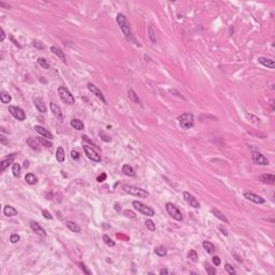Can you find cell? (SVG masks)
Wrapping results in <instances>:
<instances>
[{
  "instance_id": "cell-1",
  "label": "cell",
  "mask_w": 275,
  "mask_h": 275,
  "mask_svg": "<svg viewBox=\"0 0 275 275\" xmlns=\"http://www.w3.org/2000/svg\"><path fill=\"white\" fill-rule=\"evenodd\" d=\"M116 22L118 24L119 28H121V32L124 33L125 37H130V33H131V30H130V24L128 22L127 17H126L124 14L118 13L116 15Z\"/></svg>"
},
{
  "instance_id": "cell-2",
  "label": "cell",
  "mask_w": 275,
  "mask_h": 275,
  "mask_svg": "<svg viewBox=\"0 0 275 275\" xmlns=\"http://www.w3.org/2000/svg\"><path fill=\"white\" fill-rule=\"evenodd\" d=\"M178 123L180 126L184 130L190 129L195 124V117L191 113H183L180 116H178Z\"/></svg>"
},
{
  "instance_id": "cell-3",
  "label": "cell",
  "mask_w": 275,
  "mask_h": 275,
  "mask_svg": "<svg viewBox=\"0 0 275 275\" xmlns=\"http://www.w3.org/2000/svg\"><path fill=\"white\" fill-rule=\"evenodd\" d=\"M123 189L125 190L127 194L131 195V196H134V197H138V198H147V197L150 196L146 190L142 189V188H139V187H136V186H132V185H124Z\"/></svg>"
},
{
  "instance_id": "cell-4",
  "label": "cell",
  "mask_w": 275,
  "mask_h": 275,
  "mask_svg": "<svg viewBox=\"0 0 275 275\" xmlns=\"http://www.w3.org/2000/svg\"><path fill=\"white\" fill-rule=\"evenodd\" d=\"M58 95H59L60 99L64 101V103L69 104V106L74 104V102H75L74 97H73L72 94H71L66 87H64V86L58 87Z\"/></svg>"
},
{
  "instance_id": "cell-5",
  "label": "cell",
  "mask_w": 275,
  "mask_h": 275,
  "mask_svg": "<svg viewBox=\"0 0 275 275\" xmlns=\"http://www.w3.org/2000/svg\"><path fill=\"white\" fill-rule=\"evenodd\" d=\"M132 205H133V207L136 210V211L140 212V213L143 214V215L150 216V217H153V216L155 215V211L152 209V207L144 204V203L140 202V201H133V202H132Z\"/></svg>"
},
{
  "instance_id": "cell-6",
  "label": "cell",
  "mask_w": 275,
  "mask_h": 275,
  "mask_svg": "<svg viewBox=\"0 0 275 275\" xmlns=\"http://www.w3.org/2000/svg\"><path fill=\"white\" fill-rule=\"evenodd\" d=\"M165 210H167L168 214H169L172 218H174L175 220H177V221H182L183 220L182 213H180V211L178 210V207L176 206L175 204H173V203H171V202H168L167 204H165Z\"/></svg>"
},
{
  "instance_id": "cell-7",
  "label": "cell",
  "mask_w": 275,
  "mask_h": 275,
  "mask_svg": "<svg viewBox=\"0 0 275 275\" xmlns=\"http://www.w3.org/2000/svg\"><path fill=\"white\" fill-rule=\"evenodd\" d=\"M9 112L14 118H16L17 121H23L26 119V113L24 112V110L18 106H9Z\"/></svg>"
},
{
  "instance_id": "cell-8",
  "label": "cell",
  "mask_w": 275,
  "mask_h": 275,
  "mask_svg": "<svg viewBox=\"0 0 275 275\" xmlns=\"http://www.w3.org/2000/svg\"><path fill=\"white\" fill-rule=\"evenodd\" d=\"M83 150H84V152H85L86 156H87L90 160L95 161V162H100V161H101V157H100V155L98 154L97 152H95V150H93L90 146L84 145Z\"/></svg>"
},
{
  "instance_id": "cell-9",
  "label": "cell",
  "mask_w": 275,
  "mask_h": 275,
  "mask_svg": "<svg viewBox=\"0 0 275 275\" xmlns=\"http://www.w3.org/2000/svg\"><path fill=\"white\" fill-rule=\"evenodd\" d=\"M251 159H253L254 163H256V165H269L268 158L260 152H254L253 155H251Z\"/></svg>"
},
{
  "instance_id": "cell-10",
  "label": "cell",
  "mask_w": 275,
  "mask_h": 275,
  "mask_svg": "<svg viewBox=\"0 0 275 275\" xmlns=\"http://www.w3.org/2000/svg\"><path fill=\"white\" fill-rule=\"evenodd\" d=\"M87 88H88V90H89V91H91V93H93L94 95H95L96 97H97L98 99L100 100V101H102L104 104H108V101H106V97H104L103 94L101 93V90H100L99 88L97 87V86H95L94 84H91V83H88L87 84Z\"/></svg>"
},
{
  "instance_id": "cell-11",
  "label": "cell",
  "mask_w": 275,
  "mask_h": 275,
  "mask_svg": "<svg viewBox=\"0 0 275 275\" xmlns=\"http://www.w3.org/2000/svg\"><path fill=\"white\" fill-rule=\"evenodd\" d=\"M244 198L249 201H251V202H254V203H257V204H263V203L266 202V200H264L262 197L258 196V195L254 194V192H251V191H245Z\"/></svg>"
},
{
  "instance_id": "cell-12",
  "label": "cell",
  "mask_w": 275,
  "mask_h": 275,
  "mask_svg": "<svg viewBox=\"0 0 275 275\" xmlns=\"http://www.w3.org/2000/svg\"><path fill=\"white\" fill-rule=\"evenodd\" d=\"M183 196H184V199L189 203L190 206L195 207V209H199V207H200V203L198 202V200H197L191 194H189V192H187V191H184L183 192Z\"/></svg>"
},
{
  "instance_id": "cell-13",
  "label": "cell",
  "mask_w": 275,
  "mask_h": 275,
  "mask_svg": "<svg viewBox=\"0 0 275 275\" xmlns=\"http://www.w3.org/2000/svg\"><path fill=\"white\" fill-rule=\"evenodd\" d=\"M30 228H31V230H32L35 234H38L39 236H43V238L44 236H46V232H45V230L40 226L39 222L30 221Z\"/></svg>"
},
{
  "instance_id": "cell-14",
  "label": "cell",
  "mask_w": 275,
  "mask_h": 275,
  "mask_svg": "<svg viewBox=\"0 0 275 275\" xmlns=\"http://www.w3.org/2000/svg\"><path fill=\"white\" fill-rule=\"evenodd\" d=\"M33 129H35V131H37L41 136L45 138V139H47V140H52V139H53V134H52L47 129H45L44 127H42V126L35 125V127H33Z\"/></svg>"
},
{
  "instance_id": "cell-15",
  "label": "cell",
  "mask_w": 275,
  "mask_h": 275,
  "mask_svg": "<svg viewBox=\"0 0 275 275\" xmlns=\"http://www.w3.org/2000/svg\"><path fill=\"white\" fill-rule=\"evenodd\" d=\"M50 106H51V111L53 113V115L58 119V121H61L64 119V115H62V112L60 110V108L55 103V102H50Z\"/></svg>"
},
{
  "instance_id": "cell-16",
  "label": "cell",
  "mask_w": 275,
  "mask_h": 275,
  "mask_svg": "<svg viewBox=\"0 0 275 275\" xmlns=\"http://www.w3.org/2000/svg\"><path fill=\"white\" fill-rule=\"evenodd\" d=\"M259 180H261L264 184H269V185H274L275 184V175L269 173L261 174L259 176Z\"/></svg>"
},
{
  "instance_id": "cell-17",
  "label": "cell",
  "mask_w": 275,
  "mask_h": 275,
  "mask_svg": "<svg viewBox=\"0 0 275 275\" xmlns=\"http://www.w3.org/2000/svg\"><path fill=\"white\" fill-rule=\"evenodd\" d=\"M258 61L262 65V66L266 67L269 69H274L275 68V62L273 59L271 58H266V57H259L258 58Z\"/></svg>"
},
{
  "instance_id": "cell-18",
  "label": "cell",
  "mask_w": 275,
  "mask_h": 275,
  "mask_svg": "<svg viewBox=\"0 0 275 275\" xmlns=\"http://www.w3.org/2000/svg\"><path fill=\"white\" fill-rule=\"evenodd\" d=\"M33 104H35V106L37 108V110L39 111L40 113L46 112V106H45V104H44L43 99H41V98H35V99H33Z\"/></svg>"
},
{
  "instance_id": "cell-19",
  "label": "cell",
  "mask_w": 275,
  "mask_h": 275,
  "mask_svg": "<svg viewBox=\"0 0 275 275\" xmlns=\"http://www.w3.org/2000/svg\"><path fill=\"white\" fill-rule=\"evenodd\" d=\"M14 158H15V154H12L10 157H8V158L3 159V160L1 161V163H0V171L3 172L8 167H9L10 165H11V163H13Z\"/></svg>"
},
{
  "instance_id": "cell-20",
  "label": "cell",
  "mask_w": 275,
  "mask_h": 275,
  "mask_svg": "<svg viewBox=\"0 0 275 275\" xmlns=\"http://www.w3.org/2000/svg\"><path fill=\"white\" fill-rule=\"evenodd\" d=\"M66 226L70 231L74 232V233H80V232H81V227H80L76 222L72 221V220H68V221L66 222Z\"/></svg>"
},
{
  "instance_id": "cell-21",
  "label": "cell",
  "mask_w": 275,
  "mask_h": 275,
  "mask_svg": "<svg viewBox=\"0 0 275 275\" xmlns=\"http://www.w3.org/2000/svg\"><path fill=\"white\" fill-rule=\"evenodd\" d=\"M128 98H129L130 101H131L132 103L141 104V101H140L139 97H138V95H136V91H134L132 88H129V89H128Z\"/></svg>"
},
{
  "instance_id": "cell-22",
  "label": "cell",
  "mask_w": 275,
  "mask_h": 275,
  "mask_svg": "<svg viewBox=\"0 0 275 275\" xmlns=\"http://www.w3.org/2000/svg\"><path fill=\"white\" fill-rule=\"evenodd\" d=\"M3 214L6 216H8V217H13V216L17 215V211L13 206H11V205H6L3 207Z\"/></svg>"
},
{
  "instance_id": "cell-23",
  "label": "cell",
  "mask_w": 275,
  "mask_h": 275,
  "mask_svg": "<svg viewBox=\"0 0 275 275\" xmlns=\"http://www.w3.org/2000/svg\"><path fill=\"white\" fill-rule=\"evenodd\" d=\"M211 212H212V214H213V215L215 216V217H217L218 219H220V220H221V221H224L225 224H229L228 218H227L226 216H225L224 214L221 213V212L218 211L217 209H212V210H211Z\"/></svg>"
},
{
  "instance_id": "cell-24",
  "label": "cell",
  "mask_w": 275,
  "mask_h": 275,
  "mask_svg": "<svg viewBox=\"0 0 275 275\" xmlns=\"http://www.w3.org/2000/svg\"><path fill=\"white\" fill-rule=\"evenodd\" d=\"M51 52L53 54H55L56 56H57L58 58H60V59L62 60V62L64 64H67V60H66V56H65V54L62 53L61 51H60L59 49H57L56 46H51Z\"/></svg>"
},
{
  "instance_id": "cell-25",
  "label": "cell",
  "mask_w": 275,
  "mask_h": 275,
  "mask_svg": "<svg viewBox=\"0 0 275 275\" xmlns=\"http://www.w3.org/2000/svg\"><path fill=\"white\" fill-rule=\"evenodd\" d=\"M121 171H123V173L125 174V175H127V176H134L136 175V172H134L133 168H132L131 165H124L123 168H121Z\"/></svg>"
},
{
  "instance_id": "cell-26",
  "label": "cell",
  "mask_w": 275,
  "mask_h": 275,
  "mask_svg": "<svg viewBox=\"0 0 275 275\" xmlns=\"http://www.w3.org/2000/svg\"><path fill=\"white\" fill-rule=\"evenodd\" d=\"M70 124H71V126H72V127L74 128V129L80 130V131L84 129V124H83V121H80V119H77V118H73V119H71Z\"/></svg>"
},
{
  "instance_id": "cell-27",
  "label": "cell",
  "mask_w": 275,
  "mask_h": 275,
  "mask_svg": "<svg viewBox=\"0 0 275 275\" xmlns=\"http://www.w3.org/2000/svg\"><path fill=\"white\" fill-rule=\"evenodd\" d=\"M0 100H1V102H2V103L8 104V103H10V102H11L12 97H11V95H10L9 93H7V91H5V90H3V91H1V94H0Z\"/></svg>"
},
{
  "instance_id": "cell-28",
  "label": "cell",
  "mask_w": 275,
  "mask_h": 275,
  "mask_svg": "<svg viewBox=\"0 0 275 275\" xmlns=\"http://www.w3.org/2000/svg\"><path fill=\"white\" fill-rule=\"evenodd\" d=\"M202 246H203V248L206 251V253H209V254H213L214 251H215V245H214L213 243L209 242V241H204V242L202 243Z\"/></svg>"
},
{
  "instance_id": "cell-29",
  "label": "cell",
  "mask_w": 275,
  "mask_h": 275,
  "mask_svg": "<svg viewBox=\"0 0 275 275\" xmlns=\"http://www.w3.org/2000/svg\"><path fill=\"white\" fill-rule=\"evenodd\" d=\"M27 144H28L32 150L40 151L39 141H38V140H35V138H28V139H27Z\"/></svg>"
},
{
  "instance_id": "cell-30",
  "label": "cell",
  "mask_w": 275,
  "mask_h": 275,
  "mask_svg": "<svg viewBox=\"0 0 275 275\" xmlns=\"http://www.w3.org/2000/svg\"><path fill=\"white\" fill-rule=\"evenodd\" d=\"M56 159H57L58 162H64L65 161V150L62 147H58L57 151H56Z\"/></svg>"
},
{
  "instance_id": "cell-31",
  "label": "cell",
  "mask_w": 275,
  "mask_h": 275,
  "mask_svg": "<svg viewBox=\"0 0 275 275\" xmlns=\"http://www.w3.org/2000/svg\"><path fill=\"white\" fill-rule=\"evenodd\" d=\"M25 180H26L28 184H30V185H33V184H35V183L38 182V178H37V176H35V174L27 173L26 176H25Z\"/></svg>"
},
{
  "instance_id": "cell-32",
  "label": "cell",
  "mask_w": 275,
  "mask_h": 275,
  "mask_svg": "<svg viewBox=\"0 0 275 275\" xmlns=\"http://www.w3.org/2000/svg\"><path fill=\"white\" fill-rule=\"evenodd\" d=\"M155 254L158 255L159 257H165V256L167 255V249H165L163 246H158L155 248Z\"/></svg>"
},
{
  "instance_id": "cell-33",
  "label": "cell",
  "mask_w": 275,
  "mask_h": 275,
  "mask_svg": "<svg viewBox=\"0 0 275 275\" xmlns=\"http://www.w3.org/2000/svg\"><path fill=\"white\" fill-rule=\"evenodd\" d=\"M20 165H18V163H13V165H12V172H13V175L15 176V177H18V176L20 175Z\"/></svg>"
},
{
  "instance_id": "cell-34",
  "label": "cell",
  "mask_w": 275,
  "mask_h": 275,
  "mask_svg": "<svg viewBox=\"0 0 275 275\" xmlns=\"http://www.w3.org/2000/svg\"><path fill=\"white\" fill-rule=\"evenodd\" d=\"M188 259L191 260L192 262L198 261V254H197V251H194V249L189 251V253H188Z\"/></svg>"
},
{
  "instance_id": "cell-35",
  "label": "cell",
  "mask_w": 275,
  "mask_h": 275,
  "mask_svg": "<svg viewBox=\"0 0 275 275\" xmlns=\"http://www.w3.org/2000/svg\"><path fill=\"white\" fill-rule=\"evenodd\" d=\"M148 37H150V39H151V41H152V43H156L157 42V40H156V35H155V31H154V29H153V27L151 26H148Z\"/></svg>"
},
{
  "instance_id": "cell-36",
  "label": "cell",
  "mask_w": 275,
  "mask_h": 275,
  "mask_svg": "<svg viewBox=\"0 0 275 275\" xmlns=\"http://www.w3.org/2000/svg\"><path fill=\"white\" fill-rule=\"evenodd\" d=\"M103 241L108 246L110 247H114L115 246V242L108 236V234H103Z\"/></svg>"
},
{
  "instance_id": "cell-37",
  "label": "cell",
  "mask_w": 275,
  "mask_h": 275,
  "mask_svg": "<svg viewBox=\"0 0 275 275\" xmlns=\"http://www.w3.org/2000/svg\"><path fill=\"white\" fill-rule=\"evenodd\" d=\"M37 61H38V64H39L43 69H49L50 68V64L47 62L46 59H44V58L40 57V58H38Z\"/></svg>"
},
{
  "instance_id": "cell-38",
  "label": "cell",
  "mask_w": 275,
  "mask_h": 275,
  "mask_svg": "<svg viewBox=\"0 0 275 275\" xmlns=\"http://www.w3.org/2000/svg\"><path fill=\"white\" fill-rule=\"evenodd\" d=\"M38 141H39V143L41 144V145L45 146V147H47V148H50V147L53 146L51 142L47 141V140H45V138H43V136H42V138H38Z\"/></svg>"
},
{
  "instance_id": "cell-39",
  "label": "cell",
  "mask_w": 275,
  "mask_h": 275,
  "mask_svg": "<svg viewBox=\"0 0 275 275\" xmlns=\"http://www.w3.org/2000/svg\"><path fill=\"white\" fill-rule=\"evenodd\" d=\"M145 226H146V228L150 230V231H155V230H156V226H155L154 221L151 220V219H146L145 220Z\"/></svg>"
},
{
  "instance_id": "cell-40",
  "label": "cell",
  "mask_w": 275,
  "mask_h": 275,
  "mask_svg": "<svg viewBox=\"0 0 275 275\" xmlns=\"http://www.w3.org/2000/svg\"><path fill=\"white\" fill-rule=\"evenodd\" d=\"M225 269H226V271L229 273V274H231V275H234L236 273L233 266H232L231 264H229V263H226V266H225Z\"/></svg>"
},
{
  "instance_id": "cell-41",
  "label": "cell",
  "mask_w": 275,
  "mask_h": 275,
  "mask_svg": "<svg viewBox=\"0 0 275 275\" xmlns=\"http://www.w3.org/2000/svg\"><path fill=\"white\" fill-rule=\"evenodd\" d=\"M79 266H80V269H81V270L85 273V274H91V271L88 270V268L83 263V262H79Z\"/></svg>"
},
{
  "instance_id": "cell-42",
  "label": "cell",
  "mask_w": 275,
  "mask_h": 275,
  "mask_svg": "<svg viewBox=\"0 0 275 275\" xmlns=\"http://www.w3.org/2000/svg\"><path fill=\"white\" fill-rule=\"evenodd\" d=\"M205 270H206L207 274H210V275H215L216 274L215 268H213V266H209V264H206V266H205Z\"/></svg>"
},
{
  "instance_id": "cell-43",
  "label": "cell",
  "mask_w": 275,
  "mask_h": 275,
  "mask_svg": "<svg viewBox=\"0 0 275 275\" xmlns=\"http://www.w3.org/2000/svg\"><path fill=\"white\" fill-rule=\"evenodd\" d=\"M20 240V236L18 234H11V236H10V241H11V243H13V244H15V243H17L18 241Z\"/></svg>"
},
{
  "instance_id": "cell-44",
  "label": "cell",
  "mask_w": 275,
  "mask_h": 275,
  "mask_svg": "<svg viewBox=\"0 0 275 275\" xmlns=\"http://www.w3.org/2000/svg\"><path fill=\"white\" fill-rule=\"evenodd\" d=\"M124 214H125L126 216H127V217H129V218H132V219H134V218H136V214L133 213V212L132 211H130V210H126L125 212H124Z\"/></svg>"
},
{
  "instance_id": "cell-45",
  "label": "cell",
  "mask_w": 275,
  "mask_h": 275,
  "mask_svg": "<svg viewBox=\"0 0 275 275\" xmlns=\"http://www.w3.org/2000/svg\"><path fill=\"white\" fill-rule=\"evenodd\" d=\"M42 215L46 218V219H53V216H52V214L50 213L47 210H43V211H42Z\"/></svg>"
},
{
  "instance_id": "cell-46",
  "label": "cell",
  "mask_w": 275,
  "mask_h": 275,
  "mask_svg": "<svg viewBox=\"0 0 275 275\" xmlns=\"http://www.w3.org/2000/svg\"><path fill=\"white\" fill-rule=\"evenodd\" d=\"M106 176H108V175H106V173H101L99 176H97V182L102 183V182H103V180H106Z\"/></svg>"
},
{
  "instance_id": "cell-47",
  "label": "cell",
  "mask_w": 275,
  "mask_h": 275,
  "mask_svg": "<svg viewBox=\"0 0 275 275\" xmlns=\"http://www.w3.org/2000/svg\"><path fill=\"white\" fill-rule=\"evenodd\" d=\"M99 134H100V136H101V139H102V140H104V141H106V142H110V141H111L110 136H106V134L104 133V132L100 131V132H99Z\"/></svg>"
},
{
  "instance_id": "cell-48",
  "label": "cell",
  "mask_w": 275,
  "mask_h": 275,
  "mask_svg": "<svg viewBox=\"0 0 275 275\" xmlns=\"http://www.w3.org/2000/svg\"><path fill=\"white\" fill-rule=\"evenodd\" d=\"M71 157H72V159H74V160H76V159L80 158V154L79 152H76L75 150L71 151Z\"/></svg>"
},
{
  "instance_id": "cell-49",
  "label": "cell",
  "mask_w": 275,
  "mask_h": 275,
  "mask_svg": "<svg viewBox=\"0 0 275 275\" xmlns=\"http://www.w3.org/2000/svg\"><path fill=\"white\" fill-rule=\"evenodd\" d=\"M213 263L215 264L216 266H220V259H219V257H218V256H214V257H213Z\"/></svg>"
},
{
  "instance_id": "cell-50",
  "label": "cell",
  "mask_w": 275,
  "mask_h": 275,
  "mask_svg": "<svg viewBox=\"0 0 275 275\" xmlns=\"http://www.w3.org/2000/svg\"><path fill=\"white\" fill-rule=\"evenodd\" d=\"M159 273H160V275H163V274H171V272H170L168 269H161L160 271H159Z\"/></svg>"
},
{
  "instance_id": "cell-51",
  "label": "cell",
  "mask_w": 275,
  "mask_h": 275,
  "mask_svg": "<svg viewBox=\"0 0 275 275\" xmlns=\"http://www.w3.org/2000/svg\"><path fill=\"white\" fill-rule=\"evenodd\" d=\"M10 39H11V41L14 43V45H16L17 47H22V46H20V44H18V42L16 41V40H14V38L12 37V35H10Z\"/></svg>"
},
{
  "instance_id": "cell-52",
  "label": "cell",
  "mask_w": 275,
  "mask_h": 275,
  "mask_svg": "<svg viewBox=\"0 0 275 275\" xmlns=\"http://www.w3.org/2000/svg\"><path fill=\"white\" fill-rule=\"evenodd\" d=\"M5 38H6V32L3 30V28H1V42L5 41Z\"/></svg>"
},
{
  "instance_id": "cell-53",
  "label": "cell",
  "mask_w": 275,
  "mask_h": 275,
  "mask_svg": "<svg viewBox=\"0 0 275 275\" xmlns=\"http://www.w3.org/2000/svg\"><path fill=\"white\" fill-rule=\"evenodd\" d=\"M40 42H38V41H33V45H35V46L37 47H39V49H42V47H43V45H41V44H39Z\"/></svg>"
},
{
  "instance_id": "cell-54",
  "label": "cell",
  "mask_w": 275,
  "mask_h": 275,
  "mask_svg": "<svg viewBox=\"0 0 275 275\" xmlns=\"http://www.w3.org/2000/svg\"><path fill=\"white\" fill-rule=\"evenodd\" d=\"M0 140H1V143H2V144H6V143H7V141H6L5 136H0Z\"/></svg>"
},
{
  "instance_id": "cell-55",
  "label": "cell",
  "mask_w": 275,
  "mask_h": 275,
  "mask_svg": "<svg viewBox=\"0 0 275 275\" xmlns=\"http://www.w3.org/2000/svg\"><path fill=\"white\" fill-rule=\"evenodd\" d=\"M0 6H2V7L7 8V9H10V6L7 5V3H5V2H0Z\"/></svg>"
},
{
  "instance_id": "cell-56",
  "label": "cell",
  "mask_w": 275,
  "mask_h": 275,
  "mask_svg": "<svg viewBox=\"0 0 275 275\" xmlns=\"http://www.w3.org/2000/svg\"><path fill=\"white\" fill-rule=\"evenodd\" d=\"M233 255H234V256H236V260H238V261H239V262H242V259H241V258H240V257H239V256H238V255H236V253H233Z\"/></svg>"
},
{
  "instance_id": "cell-57",
  "label": "cell",
  "mask_w": 275,
  "mask_h": 275,
  "mask_svg": "<svg viewBox=\"0 0 275 275\" xmlns=\"http://www.w3.org/2000/svg\"><path fill=\"white\" fill-rule=\"evenodd\" d=\"M232 33H233V27H230V30H229V35H232Z\"/></svg>"
},
{
  "instance_id": "cell-58",
  "label": "cell",
  "mask_w": 275,
  "mask_h": 275,
  "mask_svg": "<svg viewBox=\"0 0 275 275\" xmlns=\"http://www.w3.org/2000/svg\"><path fill=\"white\" fill-rule=\"evenodd\" d=\"M219 229H220V230H221V231H222V233H224V234H225V236H227V234H228V233H227V231H226V230H225V229H222V228H221V227H220V228H219Z\"/></svg>"
},
{
  "instance_id": "cell-59",
  "label": "cell",
  "mask_w": 275,
  "mask_h": 275,
  "mask_svg": "<svg viewBox=\"0 0 275 275\" xmlns=\"http://www.w3.org/2000/svg\"><path fill=\"white\" fill-rule=\"evenodd\" d=\"M28 163H29L28 161H24V167H25V168H28V165H29Z\"/></svg>"
}]
</instances>
